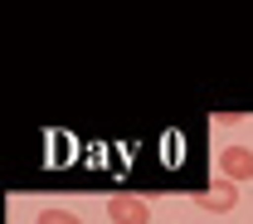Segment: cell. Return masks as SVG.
Instances as JSON below:
<instances>
[{
  "instance_id": "1",
  "label": "cell",
  "mask_w": 253,
  "mask_h": 224,
  "mask_svg": "<svg viewBox=\"0 0 253 224\" xmlns=\"http://www.w3.org/2000/svg\"><path fill=\"white\" fill-rule=\"evenodd\" d=\"M107 220L112 224H151V205L141 195H107Z\"/></svg>"
},
{
  "instance_id": "2",
  "label": "cell",
  "mask_w": 253,
  "mask_h": 224,
  "mask_svg": "<svg viewBox=\"0 0 253 224\" xmlns=\"http://www.w3.org/2000/svg\"><path fill=\"white\" fill-rule=\"evenodd\" d=\"M214 166H219L224 180H234V185L253 180V151H249V146H224L219 156H214Z\"/></svg>"
},
{
  "instance_id": "3",
  "label": "cell",
  "mask_w": 253,
  "mask_h": 224,
  "mask_svg": "<svg viewBox=\"0 0 253 224\" xmlns=\"http://www.w3.org/2000/svg\"><path fill=\"white\" fill-rule=\"evenodd\" d=\"M195 205H200V210H210V215H229V210L239 205V185L219 176L210 190H200V195H195Z\"/></svg>"
},
{
  "instance_id": "4",
  "label": "cell",
  "mask_w": 253,
  "mask_h": 224,
  "mask_svg": "<svg viewBox=\"0 0 253 224\" xmlns=\"http://www.w3.org/2000/svg\"><path fill=\"white\" fill-rule=\"evenodd\" d=\"M34 224H83L73 210H59V205H49V210H39V220Z\"/></svg>"
}]
</instances>
